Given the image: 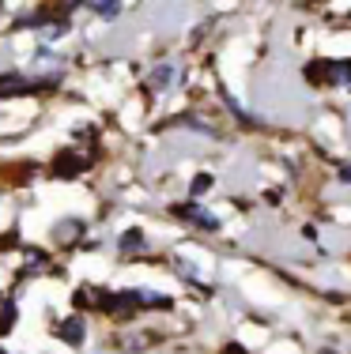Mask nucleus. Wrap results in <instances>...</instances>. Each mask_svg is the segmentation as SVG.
Returning a JSON list of instances; mask_svg holds the SVG:
<instances>
[{"label":"nucleus","instance_id":"8","mask_svg":"<svg viewBox=\"0 0 351 354\" xmlns=\"http://www.w3.org/2000/svg\"><path fill=\"white\" fill-rule=\"evenodd\" d=\"M15 301H4V306H0V335H8L12 332V324H15Z\"/></svg>","mask_w":351,"mask_h":354},{"label":"nucleus","instance_id":"3","mask_svg":"<svg viewBox=\"0 0 351 354\" xmlns=\"http://www.w3.org/2000/svg\"><path fill=\"white\" fill-rule=\"evenodd\" d=\"M181 218H189V223H197V226H204V230H219V218H215L212 212H204L200 204H178L174 207Z\"/></svg>","mask_w":351,"mask_h":354},{"label":"nucleus","instance_id":"13","mask_svg":"<svg viewBox=\"0 0 351 354\" xmlns=\"http://www.w3.org/2000/svg\"><path fill=\"white\" fill-rule=\"evenodd\" d=\"M227 354H246V351H242V347H234V343H231V347H227Z\"/></svg>","mask_w":351,"mask_h":354},{"label":"nucleus","instance_id":"11","mask_svg":"<svg viewBox=\"0 0 351 354\" xmlns=\"http://www.w3.org/2000/svg\"><path fill=\"white\" fill-rule=\"evenodd\" d=\"M208 189H212V177H208V174H200L197 181H193V196H200V192H208Z\"/></svg>","mask_w":351,"mask_h":354},{"label":"nucleus","instance_id":"14","mask_svg":"<svg viewBox=\"0 0 351 354\" xmlns=\"http://www.w3.org/2000/svg\"><path fill=\"white\" fill-rule=\"evenodd\" d=\"M321 354H332V351H321Z\"/></svg>","mask_w":351,"mask_h":354},{"label":"nucleus","instance_id":"10","mask_svg":"<svg viewBox=\"0 0 351 354\" xmlns=\"http://www.w3.org/2000/svg\"><path fill=\"white\" fill-rule=\"evenodd\" d=\"M91 12L102 15V19H114V15L121 12V4H91Z\"/></svg>","mask_w":351,"mask_h":354},{"label":"nucleus","instance_id":"12","mask_svg":"<svg viewBox=\"0 0 351 354\" xmlns=\"http://www.w3.org/2000/svg\"><path fill=\"white\" fill-rule=\"evenodd\" d=\"M340 177H344V181H351V166H344V170H340Z\"/></svg>","mask_w":351,"mask_h":354},{"label":"nucleus","instance_id":"9","mask_svg":"<svg viewBox=\"0 0 351 354\" xmlns=\"http://www.w3.org/2000/svg\"><path fill=\"white\" fill-rule=\"evenodd\" d=\"M140 306H147V309H166V306H170V298H166V294H155V290H140Z\"/></svg>","mask_w":351,"mask_h":354},{"label":"nucleus","instance_id":"4","mask_svg":"<svg viewBox=\"0 0 351 354\" xmlns=\"http://www.w3.org/2000/svg\"><path fill=\"white\" fill-rule=\"evenodd\" d=\"M57 335H61L64 343H72V347H80L83 335H87V328H83V317H69V320H61V324H57Z\"/></svg>","mask_w":351,"mask_h":354},{"label":"nucleus","instance_id":"15","mask_svg":"<svg viewBox=\"0 0 351 354\" xmlns=\"http://www.w3.org/2000/svg\"><path fill=\"white\" fill-rule=\"evenodd\" d=\"M0 354H4V351H0Z\"/></svg>","mask_w":351,"mask_h":354},{"label":"nucleus","instance_id":"7","mask_svg":"<svg viewBox=\"0 0 351 354\" xmlns=\"http://www.w3.org/2000/svg\"><path fill=\"white\" fill-rule=\"evenodd\" d=\"M144 249V234L140 230H125L121 234V252H140Z\"/></svg>","mask_w":351,"mask_h":354},{"label":"nucleus","instance_id":"6","mask_svg":"<svg viewBox=\"0 0 351 354\" xmlns=\"http://www.w3.org/2000/svg\"><path fill=\"white\" fill-rule=\"evenodd\" d=\"M170 80H174V64H163V68H155V75H152L147 87H152V91H166V87H170Z\"/></svg>","mask_w":351,"mask_h":354},{"label":"nucleus","instance_id":"5","mask_svg":"<svg viewBox=\"0 0 351 354\" xmlns=\"http://www.w3.org/2000/svg\"><path fill=\"white\" fill-rule=\"evenodd\" d=\"M30 83L23 80V75H0V95H19V91H27Z\"/></svg>","mask_w":351,"mask_h":354},{"label":"nucleus","instance_id":"2","mask_svg":"<svg viewBox=\"0 0 351 354\" xmlns=\"http://www.w3.org/2000/svg\"><path fill=\"white\" fill-rule=\"evenodd\" d=\"M91 166V158L87 155H76V151H69L64 147L61 155L53 158V177H72V174H83Z\"/></svg>","mask_w":351,"mask_h":354},{"label":"nucleus","instance_id":"1","mask_svg":"<svg viewBox=\"0 0 351 354\" xmlns=\"http://www.w3.org/2000/svg\"><path fill=\"white\" fill-rule=\"evenodd\" d=\"M306 80L317 87H344L351 83V61H314L306 64Z\"/></svg>","mask_w":351,"mask_h":354}]
</instances>
